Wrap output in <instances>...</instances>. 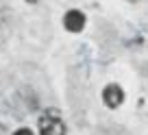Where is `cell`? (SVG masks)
<instances>
[{
	"label": "cell",
	"instance_id": "cell-1",
	"mask_svg": "<svg viewBox=\"0 0 148 135\" xmlns=\"http://www.w3.org/2000/svg\"><path fill=\"white\" fill-rule=\"evenodd\" d=\"M39 135H65V122L57 109H48L39 116Z\"/></svg>",
	"mask_w": 148,
	"mask_h": 135
},
{
	"label": "cell",
	"instance_id": "cell-2",
	"mask_svg": "<svg viewBox=\"0 0 148 135\" xmlns=\"http://www.w3.org/2000/svg\"><path fill=\"white\" fill-rule=\"evenodd\" d=\"M102 103L109 109H118L122 103H124V89L118 83H109L105 89H102Z\"/></svg>",
	"mask_w": 148,
	"mask_h": 135
},
{
	"label": "cell",
	"instance_id": "cell-3",
	"mask_svg": "<svg viewBox=\"0 0 148 135\" xmlns=\"http://www.w3.org/2000/svg\"><path fill=\"white\" fill-rule=\"evenodd\" d=\"M63 26L70 33H81L85 28V13L79 11V9H70L63 18Z\"/></svg>",
	"mask_w": 148,
	"mask_h": 135
},
{
	"label": "cell",
	"instance_id": "cell-4",
	"mask_svg": "<svg viewBox=\"0 0 148 135\" xmlns=\"http://www.w3.org/2000/svg\"><path fill=\"white\" fill-rule=\"evenodd\" d=\"M13 135H33V131H31V129H26V126H24V129H18V131H15Z\"/></svg>",
	"mask_w": 148,
	"mask_h": 135
},
{
	"label": "cell",
	"instance_id": "cell-5",
	"mask_svg": "<svg viewBox=\"0 0 148 135\" xmlns=\"http://www.w3.org/2000/svg\"><path fill=\"white\" fill-rule=\"evenodd\" d=\"M26 2H28V5H35V2H37V0H26Z\"/></svg>",
	"mask_w": 148,
	"mask_h": 135
}]
</instances>
